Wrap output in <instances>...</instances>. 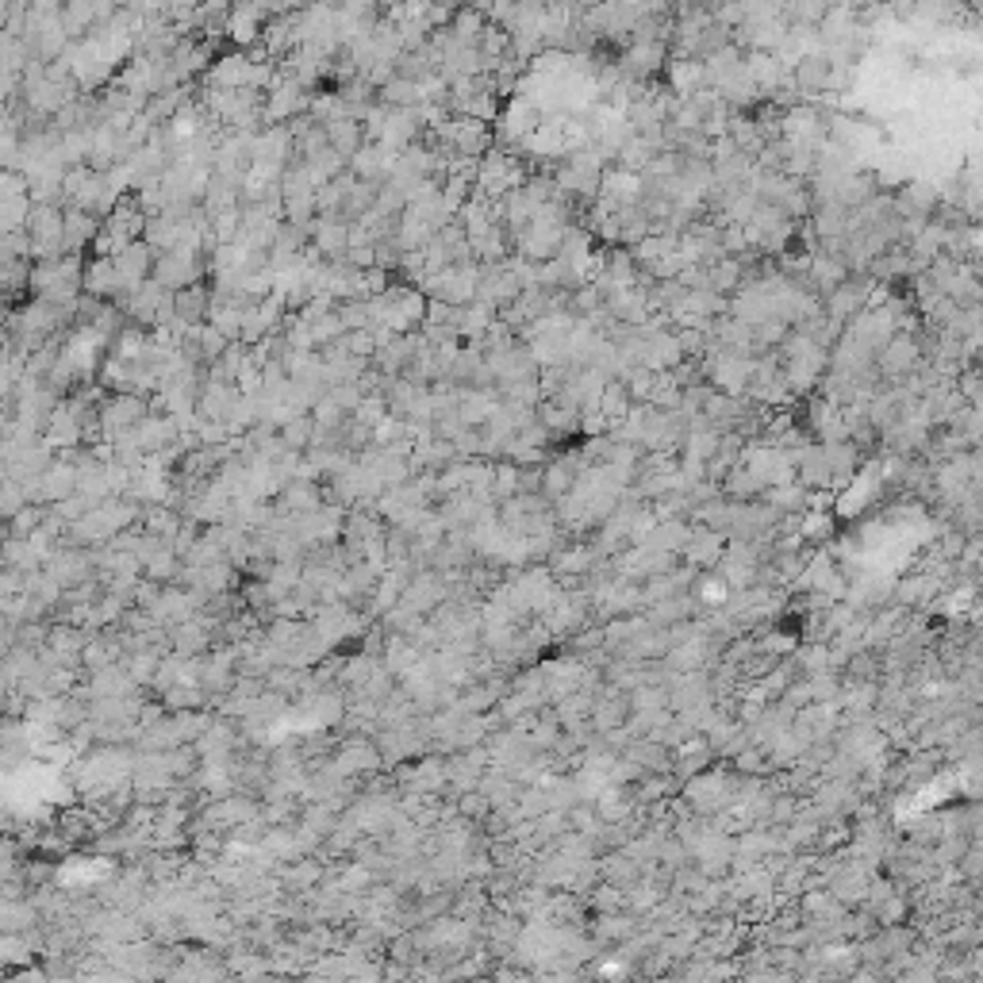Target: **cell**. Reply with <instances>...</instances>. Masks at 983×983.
Wrapping results in <instances>:
<instances>
[{
    "mask_svg": "<svg viewBox=\"0 0 983 983\" xmlns=\"http://www.w3.org/2000/svg\"><path fill=\"white\" fill-rule=\"evenodd\" d=\"M869 288H872V277H853V273H849V277L841 280V285L833 288L830 296H826L822 316L830 319L833 327H841V331H846V327L864 311V303H869Z\"/></svg>",
    "mask_w": 983,
    "mask_h": 983,
    "instance_id": "6da1fadb",
    "label": "cell"
},
{
    "mask_svg": "<svg viewBox=\"0 0 983 983\" xmlns=\"http://www.w3.org/2000/svg\"><path fill=\"white\" fill-rule=\"evenodd\" d=\"M830 74L833 69H830V58H826V54H803L792 69L799 97L803 92H807V97H815V92H830Z\"/></svg>",
    "mask_w": 983,
    "mask_h": 983,
    "instance_id": "7a4b0ae2",
    "label": "cell"
}]
</instances>
